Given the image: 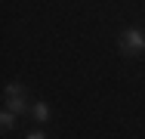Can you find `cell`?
Segmentation results:
<instances>
[{"label":"cell","mask_w":145,"mask_h":139,"mask_svg":"<svg viewBox=\"0 0 145 139\" xmlns=\"http://www.w3.org/2000/svg\"><path fill=\"white\" fill-rule=\"evenodd\" d=\"M145 50V31L139 28H127L123 34H120V53L133 56V53H142Z\"/></svg>","instance_id":"1"},{"label":"cell","mask_w":145,"mask_h":139,"mask_svg":"<svg viewBox=\"0 0 145 139\" xmlns=\"http://www.w3.org/2000/svg\"><path fill=\"white\" fill-rule=\"evenodd\" d=\"M6 99H9V102H6V108H12L16 114H22V111L28 108V105H25V96H22V87H19V83H9V87H6Z\"/></svg>","instance_id":"2"},{"label":"cell","mask_w":145,"mask_h":139,"mask_svg":"<svg viewBox=\"0 0 145 139\" xmlns=\"http://www.w3.org/2000/svg\"><path fill=\"white\" fill-rule=\"evenodd\" d=\"M12 124H16V111L6 108V111H3V117H0V127H3V130H12Z\"/></svg>","instance_id":"3"},{"label":"cell","mask_w":145,"mask_h":139,"mask_svg":"<svg viewBox=\"0 0 145 139\" xmlns=\"http://www.w3.org/2000/svg\"><path fill=\"white\" fill-rule=\"evenodd\" d=\"M34 117H37V121H46V117H50V105H46V102H37V105H34Z\"/></svg>","instance_id":"4"}]
</instances>
